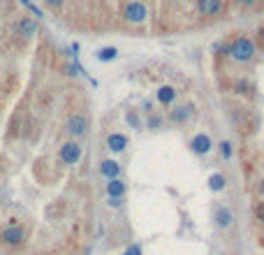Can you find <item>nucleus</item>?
I'll return each mask as SVG.
<instances>
[{
    "instance_id": "1",
    "label": "nucleus",
    "mask_w": 264,
    "mask_h": 255,
    "mask_svg": "<svg viewBox=\"0 0 264 255\" xmlns=\"http://www.w3.org/2000/svg\"><path fill=\"white\" fill-rule=\"evenodd\" d=\"M229 56L234 60H239V63H246V60H250L255 56V44L248 37H239V40H234L232 47H229Z\"/></svg>"
},
{
    "instance_id": "2",
    "label": "nucleus",
    "mask_w": 264,
    "mask_h": 255,
    "mask_svg": "<svg viewBox=\"0 0 264 255\" xmlns=\"http://www.w3.org/2000/svg\"><path fill=\"white\" fill-rule=\"evenodd\" d=\"M0 241L5 246H12V248H16V246H21L26 241V230L19 225H7L5 230L0 232Z\"/></svg>"
},
{
    "instance_id": "3",
    "label": "nucleus",
    "mask_w": 264,
    "mask_h": 255,
    "mask_svg": "<svg viewBox=\"0 0 264 255\" xmlns=\"http://www.w3.org/2000/svg\"><path fill=\"white\" fill-rule=\"evenodd\" d=\"M81 158V146L77 144V142H65L63 146H60V160L65 163V165H77Z\"/></svg>"
},
{
    "instance_id": "4",
    "label": "nucleus",
    "mask_w": 264,
    "mask_h": 255,
    "mask_svg": "<svg viewBox=\"0 0 264 255\" xmlns=\"http://www.w3.org/2000/svg\"><path fill=\"white\" fill-rule=\"evenodd\" d=\"M86 130H88V119H86L84 114H75L67 119V132H70L72 137L86 135Z\"/></svg>"
},
{
    "instance_id": "5",
    "label": "nucleus",
    "mask_w": 264,
    "mask_h": 255,
    "mask_svg": "<svg viewBox=\"0 0 264 255\" xmlns=\"http://www.w3.org/2000/svg\"><path fill=\"white\" fill-rule=\"evenodd\" d=\"M125 19H128L130 24H141V21L146 19V7L141 5V3H130V5L125 7Z\"/></svg>"
},
{
    "instance_id": "6",
    "label": "nucleus",
    "mask_w": 264,
    "mask_h": 255,
    "mask_svg": "<svg viewBox=\"0 0 264 255\" xmlns=\"http://www.w3.org/2000/svg\"><path fill=\"white\" fill-rule=\"evenodd\" d=\"M211 137L209 135H195L193 140H190V149L195 151V153H200V155H204V153H209L211 151Z\"/></svg>"
},
{
    "instance_id": "7",
    "label": "nucleus",
    "mask_w": 264,
    "mask_h": 255,
    "mask_svg": "<svg viewBox=\"0 0 264 255\" xmlns=\"http://www.w3.org/2000/svg\"><path fill=\"white\" fill-rule=\"evenodd\" d=\"M16 28H19V35L33 37V35L37 33V21H35V19H30V16H23V19H19Z\"/></svg>"
},
{
    "instance_id": "8",
    "label": "nucleus",
    "mask_w": 264,
    "mask_h": 255,
    "mask_svg": "<svg viewBox=\"0 0 264 255\" xmlns=\"http://www.w3.org/2000/svg\"><path fill=\"white\" fill-rule=\"evenodd\" d=\"M107 146H109V151H114V153H121V151L128 146V137L121 135V132H114V135L107 137Z\"/></svg>"
},
{
    "instance_id": "9",
    "label": "nucleus",
    "mask_w": 264,
    "mask_h": 255,
    "mask_svg": "<svg viewBox=\"0 0 264 255\" xmlns=\"http://www.w3.org/2000/svg\"><path fill=\"white\" fill-rule=\"evenodd\" d=\"M100 174L107 176V179H118L121 165H118L116 160H102V163H100Z\"/></svg>"
},
{
    "instance_id": "10",
    "label": "nucleus",
    "mask_w": 264,
    "mask_h": 255,
    "mask_svg": "<svg viewBox=\"0 0 264 255\" xmlns=\"http://www.w3.org/2000/svg\"><path fill=\"white\" fill-rule=\"evenodd\" d=\"M223 7V0H200V10L206 16H215Z\"/></svg>"
},
{
    "instance_id": "11",
    "label": "nucleus",
    "mask_w": 264,
    "mask_h": 255,
    "mask_svg": "<svg viewBox=\"0 0 264 255\" xmlns=\"http://www.w3.org/2000/svg\"><path fill=\"white\" fill-rule=\"evenodd\" d=\"M107 195L109 197H123L125 195V183L121 179H109V183H107Z\"/></svg>"
},
{
    "instance_id": "12",
    "label": "nucleus",
    "mask_w": 264,
    "mask_h": 255,
    "mask_svg": "<svg viewBox=\"0 0 264 255\" xmlns=\"http://www.w3.org/2000/svg\"><path fill=\"white\" fill-rule=\"evenodd\" d=\"M176 98V90L172 88V86H160L158 88V102H162V105H172Z\"/></svg>"
},
{
    "instance_id": "13",
    "label": "nucleus",
    "mask_w": 264,
    "mask_h": 255,
    "mask_svg": "<svg viewBox=\"0 0 264 255\" xmlns=\"http://www.w3.org/2000/svg\"><path fill=\"white\" fill-rule=\"evenodd\" d=\"M193 111H195V107H193V105L179 107V109L172 111V121H174V123H183V121H188V119H190V114H193Z\"/></svg>"
},
{
    "instance_id": "14",
    "label": "nucleus",
    "mask_w": 264,
    "mask_h": 255,
    "mask_svg": "<svg viewBox=\"0 0 264 255\" xmlns=\"http://www.w3.org/2000/svg\"><path fill=\"white\" fill-rule=\"evenodd\" d=\"M215 223H218V227H229L232 225V211H229L227 206H220V209L215 211Z\"/></svg>"
},
{
    "instance_id": "15",
    "label": "nucleus",
    "mask_w": 264,
    "mask_h": 255,
    "mask_svg": "<svg viewBox=\"0 0 264 255\" xmlns=\"http://www.w3.org/2000/svg\"><path fill=\"white\" fill-rule=\"evenodd\" d=\"M118 56V49L116 47H105V49L98 51V60H114Z\"/></svg>"
},
{
    "instance_id": "16",
    "label": "nucleus",
    "mask_w": 264,
    "mask_h": 255,
    "mask_svg": "<svg viewBox=\"0 0 264 255\" xmlns=\"http://www.w3.org/2000/svg\"><path fill=\"white\" fill-rule=\"evenodd\" d=\"M209 188L215 190V193H218V190H223L225 188V176L223 174H211L209 176Z\"/></svg>"
},
{
    "instance_id": "17",
    "label": "nucleus",
    "mask_w": 264,
    "mask_h": 255,
    "mask_svg": "<svg viewBox=\"0 0 264 255\" xmlns=\"http://www.w3.org/2000/svg\"><path fill=\"white\" fill-rule=\"evenodd\" d=\"M220 155H223L225 160L232 158V144H229V142H223V144H220Z\"/></svg>"
},
{
    "instance_id": "18",
    "label": "nucleus",
    "mask_w": 264,
    "mask_h": 255,
    "mask_svg": "<svg viewBox=\"0 0 264 255\" xmlns=\"http://www.w3.org/2000/svg\"><path fill=\"white\" fill-rule=\"evenodd\" d=\"M125 119H128V123L132 125V128H139L141 125V121H139V116L135 114V111H128V116H125Z\"/></svg>"
},
{
    "instance_id": "19",
    "label": "nucleus",
    "mask_w": 264,
    "mask_h": 255,
    "mask_svg": "<svg viewBox=\"0 0 264 255\" xmlns=\"http://www.w3.org/2000/svg\"><path fill=\"white\" fill-rule=\"evenodd\" d=\"M160 125H162V119H160V116H149V128H151V130H158V128H160Z\"/></svg>"
},
{
    "instance_id": "20",
    "label": "nucleus",
    "mask_w": 264,
    "mask_h": 255,
    "mask_svg": "<svg viewBox=\"0 0 264 255\" xmlns=\"http://www.w3.org/2000/svg\"><path fill=\"white\" fill-rule=\"evenodd\" d=\"M123 255H141V248L137 244H132V246H128V248H125Z\"/></svg>"
},
{
    "instance_id": "21",
    "label": "nucleus",
    "mask_w": 264,
    "mask_h": 255,
    "mask_svg": "<svg viewBox=\"0 0 264 255\" xmlns=\"http://www.w3.org/2000/svg\"><path fill=\"white\" fill-rule=\"evenodd\" d=\"M44 3L49 7H60V5H63V0H44Z\"/></svg>"
},
{
    "instance_id": "22",
    "label": "nucleus",
    "mask_w": 264,
    "mask_h": 255,
    "mask_svg": "<svg viewBox=\"0 0 264 255\" xmlns=\"http://www.w3.org/2000/svg\"><path fill=\"white\" fill-rule=\"evenodd\" d=\"M257 218L262 220V223H264V202H262V204L257 206Z\"/></svg>"
},
{
    "instance_id": "23",
    "label": "nucleus",
    "mask_w": 264,
    "mask_h": 255,
    "mask_svg": "<svg viewBox=\"0 0 264 255\" xmlns=\"http://www.w3.org/2000/svg\"><path fill=\"white\" fill-rule=\"evenodd\" d=\"M109 204L111 206H121V197H109Z\"/></svg>"
},
{
    "instance_id": "24",
    "label": "nucleus",
    "mask_w": 264,
    "mask_h": 255,
    "mask_svg": "<svg viewBox=\"0 0 264 255\" xmlns=\"http://www.w3.org/2000/svg\"><path fill=\"white\" fill-rule=\"evenodd\" d=\"M236 3H239V5H253L255 0H236Z\"/></svg>"
},
{
    "instance_id": "25",
    "label": "nucleus",
    "mask_w": 264,
    "mask_h": 255,
    "mask_svg": "<svg viewBox=\"0 0 264 255\" xmlns=\"http://www.w3.org/2000/svg\"><path fill=\"white\" fill-rule=\"evenodd\" d=\"M259 193H262V195H264V181H262V186H259Z\"/></svg>"
}]
</instances>
